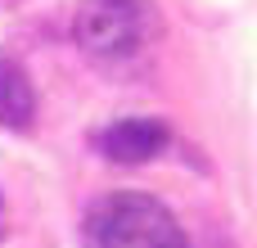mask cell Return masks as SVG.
<instances>
[{
    "mask_svg": "<svg viewBox=\"0 0 257 248\" xmlns=\"http://www.w3.org/2000/svg\"><path fill=\"white\" fill-rule=\"evenodd\" d=\"M81 239L86 248H190L172 208H163L158 199L136 194V190L104 194L86 212Z\"/></svg>",
    "mask_w": 257,
    "mask_h": 248,
    "instance_id": "1",
    "label": "cell"
},
{
    "mask_svg": "<svg viewBox=\"0 0 257 248\" xmlns=\"http://www.w3.org/2000/svg\"><path fill=\"white\" fill-rule=\"evenodd\" d=\"M158 32V14L149 0H86L77 9L72 36L95 59H136Z\"/></svg>",
    "mask_w": 257,
    "mask_h": 248,
    "instance_id": "2",
    "label": "cell"
},
{
    "mask_svg": "<svg viewBox=\"0 0 257 248\" xmlns=\"http://www.w3.org/2000/svg\"><path fill=\"white\" fill-rule=\"evenodd\" d=\"M167 127L158 122V117H145V113H136V117H122V122H113L104 136H99V149H104V158L108 163H122V167H140V163H149V158H158L163 149H167Z\"/></svg>",
    "mask_w": 257,
    "mask_h": 248,
    "instance_id": "3",
    "label": "cell"
},
{
    "mask_svg": "<svg viewBox=\"0 0 257 248\" xmlns=\"http://www.w3.org/2000/svg\"><path fill=\"white\" fill-rule=\"evenodd\" d=\"M32 122H36V90L14 59H0V127L32 131Z\"/></svg>",
    "mask_w": 257,
    "mask_h": 248,
    "instance_id": "4",
    "label": "cell"
}]
</instances>
